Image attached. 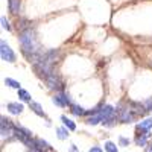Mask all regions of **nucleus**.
<instances>
[{
	"label": "nucleus",
	"instance_id": "f257e3e1",
	"mask_svg": "<svg viewBox=\"0 0 152 152\" xmlns=\"http://www.w3.org/2000/svg\"><path fill=\"white\" fill-rule=\"evenodd\" d=\"M18 40H20L21 50H23V53H24V56H26V58H29L31 55H34V53H37V52H40V50L37 49L35 35H34V32L31 31V28L26 29V31H21Z\"/></svg>",
	"mask_w": 152,
	"mask_h": 152
},
{
	"label": "nucleus",
	"instance_id": "f03ea898",
	"mask_svg": "<svg viewBox=\"0 0 152 152\" xmlns=\"http://www.w3.org/2000/svg\"><path fill=\"white\" fill-rule=\"evenodd\" d=\"M0 56H2V59L6 61V62H15V59H17L15 53L12 52V49L5 41L0 43Z\"/></svg>",
	"mask_w": 152,
	"mask_h": 152
},
{
	"label": "nucleus",
	"instance_id": "7ed1b4c3",
	"mask_svg": "<svg viewBox=\"0 0 152 152\" xmlns=\"http://www.w3.org/2000/svg\"><path fill=\"white\" fill-rule=\"evenodd\" d=\"M46 84H47V87L50 88V90H61V88H62L61 78L56 73H50L46 78Z\"/></svg>",
	"mask_w": 152,
	"mask_h": 152
},
{
	"label": "nucleus",
	"instance_id": "20e7f679",
	"mask_svg": "<svg viewBox=\"0 0 152 152\" xmlns=\"http://www.w3.org/2000/svg\"><path fill=\"white\" fill-rule=\"evenodd\" d=\"M0 126H2V137H9L11 134L15 132V125L12 123L9 119L6 117H2V123H0Z\"/></svg>",
	"mask_w": 152,
	"mask_h": 152
},
{
	"label": "nucleus",
	"instance_id": "39448f33",
	"mask_svg": "<svg viewBox=\"0 0 152 152\" xmlns=\"http://www.w3.org/2000/svg\"><path fill=\"white\" fill-rule=\"evenodd\" d=\"M52 102H53L55 105H58V107H67V105H72L70 97H69L67 94H64V93H58V94H55V96L52 97Z\"/></svg>",
	"mask_w": 152,
	"mask_h": 152
},
{
	"label": "nucleus",
	"instance_id": "423d86ee",
	"mask_svg": "<svg viewBox=\"0 0 152 152\" xmlns=\"http://www.w3.org/2000/svg\"><path fill=\"white\" fill-rule=\"evenodd\" d=\"M135 119V114L131 111V108H125V110H120L119 111V120L123 122V123H131L134 122Z\"/></svg>",
	"mask_w": 152,
	"mask_h": 152
},
{
	"label": "nucleus",
	"instance_id": "0eeeda50",
	"mask_svg": "<svg viewBox=\"0 0 152 152\" xmlns=\"http://www.w3.org/2000/svg\"><path fill=\"white\" fill-rule=\"evenodd\" d=\"M151 128H152V117H148V119H145L143 122H140L137 125V135H142V134L149 132Z\"/></svg>",
	"mask_w": 152,
	"mask_h": 152
},
{
	"label": "nucleus",
	"instance_id": "6e6552de",
	"mask_svg": "<svg viewBox=\"0 0 152 152\" xmlns=\"http://www.w3.org/2000/svg\"><path fill=\"white\" fill-rule=\"evenodd\" d=\"M102 120H104V117H102V114H100V110H99V111H96L94 114H91V116L87 119V123L93 126V125H97V123H102Z\"/></svg>",
	"mask_w": 152,
	"mask_h": 152
},
{
	"label": "nucleus",
	"instance_id": "1a4fd4ad",
	"mask_svg": "<svg viewBox=\"0 0 152 152\" xmlns=\"http://www.w3.org/2000/svg\"><path fill=\"white\" fill-rule=\"evenodd\" d=\"M6 108L9 110L11 114H21L23 113V105L18 104V102H9L6 105Z\"/></svg>",
	"mask_w": 152,
	"mask_h": 152
},
{
	"label": "nucleus",
	"instance_id": "9d476101",
	"mask_svg": "<svg viewBox=\"0 0 152 152\" xmlns=\"http://www.w3.org/2000/svg\"><path fill=\"white\" fill-rule=\"evenodd\" d=\"M8 9L11 14H18L20 12V0H8Z\"/></svg>",
	"mask_w": 152,
	"mask_h": 152
},
{
	"label": "nucleus",
	"instance_id": "9b49d317",
	"mask_svg": "<svg viewBox=\"0 0 152 152\" xmlns=\"http://www.w3.org/2000/svg\"><path fill=\"white\" fill-rule=\"evenodd\" d=\"M29 107L31 110L37 114V116H40V117H46V113L43 111V107L38 104V102H29Z\"/></svg>",
	"mask_w": 152,
	"mask_h": 152
},
{
	"label": "nucleus",
	"instance_id": "f8f14e48",
	"mask_svg": "<svg viewBox=\"0 0 152 152\" xmlns=\"http://www.w3.org/2000/svg\"><path fill=\"white\" fill-rule=\"evenodd\" d=\"M61 120H62V123H64V126L69 129V131H75L76 129V125H75V122L73 120H70L69 117H66V116H61Z\"/></svg>",
	"mask_w": 152,
	"mask_h": 152
},
{
	"label": "nucleus",
	"instance_id": "ddd939ff",
	"mask_svg": "<svg viewBox=\"0 0 152 152\" xmlns=\"http://www.w3.org/2000/svg\"><path fill=\"white\" fill-rule=\"evenodd\" d=\"M148 138H149V132L142 134V135H137V137H135V145H137V146H146Z\"/></svg>",
	"mask_w": 152,
	"mask_h": 152
},
{
	"label": "nucleus",
	"instance_id": "4468645a",
	"mask_svg": "<svg viewBox=\"0 0 152 152\" xmlns=\"http://www.w3.org/2000/svg\"><path fill=\"white\" fill-rule=\"evenodd\" d=\"M70 111L75 114V116H84V114H87V111H85L82 107L75 105V104H72V105H70Z\"/></svg>",
	"mask_w": 152,
	"mask_h": 152
},
{
	"label": "nucleus",
	"instance_id": "2eb2a0df",
	"mask_svg": "<svg viewBox=\"0 0 152 152\" xmlns=\"http://www.w3.org/2000/svg\"><path fill=\"white\" fill-rule=\"evenodd\" d=\"M56 132H58V138H59V140H66V138L69 137V129L66 128V126H61V128H58Z\"/></svg>",
	"mask_w": 152,
	"mask_h": 152
},
{
	"label": "nucleus",
	"instance_id": "dca6fc26",
	"mask_svg": "<svg viewBox=\"0 0 152 152\" xmlns=\"http://www.w3.org/2000/svg\"><path fill=\"white\" fill-rule=\"evenodd\" d=\"M18 97H20V100H23V102H31V94H29V91L23 90V88H20V90H18Z\"/></svg>",
	"mask_w": 152,
	"mask_h": 152
},
{
	"label": "nucleus",
	"instance_id": "f3484780",
	"mask_svg": "<svg viewBox=\"0 0 152 152\" xmlns=\"http://www.w3.org/2000/svg\"><path fill=\"white\" fill-rule=\"evenodd\" d=\"M37 145H38V149H40L41 152L50 149V145H49L46 140H43V138H37Z\"/></svg>",
	"mask_w": 152,
	"mask_h": 152
},
{
	"label": "nucleus",
	"instance_id": "a211bd4d",
	"mask_svg": "<svg viewBox=\"0 0 152 152\" xmlns=\"http://www.w3.org/2000/svg\"><path fill=\"white\" fill-rule=\"evenodd\" d=\"M5 84L11 88H15V90H20V82L18 81H14V79H11V78H6L5 79Z\"/></svg>",
	"mask_w": 152,
	"mask_h": 152
},
{
	"label": "nucleus",
	"instance_id": "6ab92c4d",
	"mask_svg": "<svg viewBox=\"0 0 152 152\" xmlns=\"http://www.w3.org/2000/svg\"><path fill=\"white\" fill-rule=\"evenodd\" d=\"M105 151H107V152H119L116 143H113V142H107V143H105Z\"/></svg>",
	"mask_w": 152,
	"mask_h": 152
},
{
	"label": "nucleus",
	"instance_id": "aec40b11",
	"mask_svg": "<svg viewBox=\"0 0 152 152\" xmlns=\"http://www.w3.org/2000/svg\"><path fill=\"white\" fill-rule=\"evenodd\" d=\"M128 145H129V138H126V137L120 135V137H119V146H122V148H126Z\"/></svg>",
	"mask_w": 152,
	"mask_h": 152
},
{
	"label": "nucleus",
	"instance_id": "412c9836",
	"mask_svg": "<svg viewBox=\"0 0 152 152\" xmlns=\"http://www.w3.org/2000/svg\"><path fill=\"white\" fill-rule=\"evenodd\" d=\"M28 24H29V23H28V20H26V18H21V20H20V24H18V26H20V29L26 31V29H29V28H28Z\"/></svg>",
	"mask_w": 152,
	"mask_h": 152
},
{
	"label": "nucleus",
	"instance_id": "4be33fe9",
	"mask_svg": "<svg viewBox=\"0 0 152 152\" xmlns=\"http://www.w3.org/2000/svg\"><path fill=\"white\" fill-rule=\"evenodd\" d=\"M2 28L3 29H6V31H11V26H9V21L5 18V17H2Z\"/></svg>",
	"mask_w": 152,
	"mask_h": 152
},
{
	"label": "nucleus",
	"instance_id": "5701e85b",
	"mask_svg": "<svg viewBox=\"0 0 152 152\" xmlns=\"http://www.w3.org/2000/svg\"><path fill=\"white\" fill-rule=\"evenodd\" d=\"M143 105H145V108H146L148 111H152V99H148Z\"/></svg>",
	"mask_w": 152,
	"mask_h": 152
},
{
	"label": "nucleus",
	"instance_id": "b1692460",
	"mask_svg": "<svg viewBox=\"0 0 152 152\" xmlns=\"http://www.w3.org/2000/svg\"><path fill=\"white\" fill-rule=\"evenodd\" d=\"M88 152H104L102 148H99V146H91L90 149H88Z\"/></svg>",
	"mask_w": 152,
	"mask_h": 152
},
{
	"label": "nucleus",
	"instance_id": "393cba45",
	"mask_svg": "<svg viewBox=\"0 0 152 152\" xmlns=\"http://www.w3.org/2000/svg\"><path fill=\"white\" fill-rule=\"evenodd\" d=\"M70 152H78V149H76V145H70Z\"/></svg>",
	"mask_w": 152,
	"mask_h": 152
},
{
	"label": "nucleus",
	"instance_id": "a878e982",
	"mask_svg": "<svg viewBox=\"0 0 152 152\" xmlns=\"http://www.w3.org/2000/svg\"><path fill=\"white\" fill-rule=\"evenodd\" d=\"M145 152H152V145H149V146H146V149H145Z\"/></svg>",
	"mask_w": 152,
	"mask_h": 152
}]
</instances>
